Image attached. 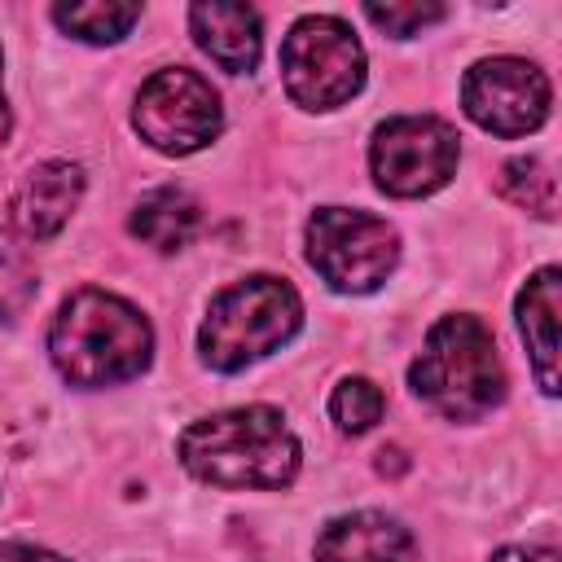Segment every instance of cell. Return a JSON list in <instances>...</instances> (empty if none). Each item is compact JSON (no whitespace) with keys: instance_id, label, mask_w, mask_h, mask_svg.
<instances>
[{"instance_id":"cell-2","label":"cell","mask_w":562,"mask_h":562,"mask_svg":"<svg viewBox=\"0 0 562 562\" xmlns=\"http://www.w3.org/2000/svg\"><path fill=\"white\" fill-rule=\"evenodd\" d=\"M48 356L70 386L101 391L132 382L149 369L154 329L140 316V307H132L127 299L83 285L57 307L48 325Z\"/></svg>"},{"instance_id":"cell-4","label":"cell","mask_w":562,"mask_h":562,"mask_svg":"<svg viewBox=\"0 0 562 562\" xmlns=\"http://www.w3.org/2000/svg\"><path fill=\"white\" fill-rule=\"evenodd\" d=\"M303 325V299L285 277L255 272L220 290L202 316L198 351L215 373H241L246 364L285 347Z\"/></svg>"},{"instance_id":"cell-15","label":"cell","mask_w":562,"mask_h":562,"mask_svg":"<svg viewBox=\"0 0 562 562\" xmlns=\"http://www.w3.org/2000/svg\"><path fill=\"white\" fill-rule=\"evenodd\" d=\"M53 22L83 40V44H119L136 22H140V4L127 0H75V4H53Z\"/></svg>"},{"instance_id":"cell-1","label":"cell","mask_w":562,"mask_h":562,"mask_svg":"<svg viewBox=\"0 0 562 562\" xmlns=\"http://www.w3.org/2000/svg\"><path fill=\"white\" fill-rule=\"evenodd\" d=\"M180 465L211 487L224 492H272L294 483L299 474V439L285 426V417L268 404H241L211 417H198L176 439Z\"/></svg>"},{"instance_id":"cell-9","label":"cell","mask_w":562,"mask_h":562,"mask_svg":"<svg viewBox=\"0 0 562 562\" xmlns=\"http://www.w3.org/2000/svg\"><path fill=\"white\" fill-rule=\"evenodd\" d=\"M549 79L536 61L522 57H483L461 79L465 114L492 136H527L549 119Z\"/></svg>"},{"instance_id":"cell-12","label":"cell","mask_w":562,"mask_h":562,"mask_svg":"<svg viewBox=\"0 0 562 562\" xmlns=\"http://www.w3.org/2000/svg\"><path fill=\"white\" fill-rule=\"evenodd\" d=\"M189 31L220 70L228 75L255 70L259 48H263V26L250 4H228V0L189 4Z\"/></svg>"},{"instance_id":"cell-8","label":"cell","mask_w":562,"mask_h":562,"mask_svg":"<svg viewBox=\"0 0 562 562\" xmlns=\"http://www.w3.org/2000/svg\"><path fill=\"white\" fill-rule=\"evenodd\" d=\"M461 136L452 123L435 114H400L386 119L369 140L373 184L391 198H426L443 189L457 171Z\"/></svg>"},{"instance_id":"cell-18","label":"cell","mask_w":562,"mask_h":562,"mask_svg":"<svg viewBox=\"0 0 562 562\" xmlns=\"http://www.w3.org/2000/svg\"><path fill=\"white\" fill-rule=\"evenodd\" d=\"M382 408H386V395L369 378H342L329 395V417L347 435H364L373 422H382Z\"/></svg>"},{"instance_id":"cell-17","label":"cell","mask_w":562,"mask_h":562,"mask_svg":"<svg viewBox=\"0 0 562 562\" xmlns=\"http://www.w3.org/2000/svg\"><path fill=\"white\" fill-rule=\"evenodd\" d=\"M35 259L13 233H0V321H18L35 299Z\"/></svg>"},{"instance_id":"cell-5","label":"cell","mask_w":562,"mask_h":562,"mask_svg":"<svg viewBox=\"0 0 562 562\" xmlns=\"http://www.w3.org/2000/svg\"><path fill=\"white\" fill-rule=\"evenodd\" d=\"M281 83L303 110H338L364 88V48L342 18L307 13L281 40Z\"/></svg>"},{"instance_id":"cell-20","label":"cell","mask_w":562,"mask_h":562,"mask_svg":"<svg viewBox=\"0 0 562 562\" xmlns=\"http://www.w3.org/2000/svg\"><path fill=\"white\" fill-rule=\"evenodd\" d=\"M0 562H66V558H61V553H53V549H40V544L4 540V544H0Z\"/></svg>"},{"instance_id":"cell-6","label":"cell","mask_w":562,"mask_h":562,"mask_svg":"<svg viewBox=\"0 0 562 562\" xmlns=\"http://www.w3.org/2000/svg\"><path fill=\"white\" fill-rule=\"evenodd\" d=\"M303 241H307V263L338 294H369L400 263V233L382 215L356 206L312 211Z\"/></svg>"},{"instance_id":"cell-7","label":"cell","mask_w":562,"mask_h":562,"mask_svg":"<svg viewBox=\"0 0 562 562\" xmlns=\"http://www.w3.org/2000/svg\"><path fill=\"white\" fill-rule=\"evenodd\" d=\"M132 127L158 154L184 158L220 136L224 105H220V92L211 88V79H202L189 66H167L140 83L136 105H132Z\"/></svg>"},{"instance_id":"cell-10","label":"cell","mask_w":562,"mask_h":562,"mask_svg":"<svg viewBox=\"0 0 562 562\" xmlns=\"http://www.w3.org/2000/svg\"><path fill=\"white\" fill-rule=\"evenodd\" d=\"M316 562H417V544L400 518L382 509H356L321 527Z\"/></svg>"},{"instance_id":"cell-22","label":"cell","mask_w":562,"mask_h":562,"mask_svg":"<svg viewBox=\"0 0 562 562\" xmlns=\"http://www.w3.org/2000/svg\"><path fill=\"white\" fill-rule=\"evenodd\" d=\"M0 70H4V57H0ZM13 132V114H9V101H4V83H0V145L9 140Z\"/></svg>"},{"instance_id":"cell-21","label":"cell","mask_w":562,"mask_h":562,"mask_svg":"<svg viewBox=\"0 0 562 562\" xmlns=\"http://www.w3.org/2000/svg\"><path fill=\"white\" fill-rule=\"evenodd\" d=\"M492 562H558V553L544 544H505L492 553Z\"/></svg>"},{"instance_id":"cell-11","label":"cell","mask_w":562,"mask_h":562,"mask_svg":"<svg viewBox=\"0 0 562 562\" xmlns=\"http://www.w3.org/2000/svg\"><path fill=\"white\" fill-rule=\"evenodd\" d=\"M79 198H83V171L75 162H66V158L35 162L13 189V224L31 241H48L66 228Z\"/></svg>"},{"instance_id":"cell-19","label":"cell","mask_w":562,"mask_h":562,"mask_svg":"<svg viewBox=\"0 0 562 562\" xmlns=\"http://www.w3.org/2000/svg\"><path fill=\"white\" fill-rule=\"evenodd\" d=\"M364 18H369L378 31L395 35V40H408V35H417L422 26L443 22L448 9H443V4H364Z\"/></svg>"},{"instance_id":"cell-14","label":"cell","mask_w":562,"mask_h":562,"mask_svg":"<svg viewBox=\"0 0 562 562\" xmlns=\"http://www.w3.org/2000/svg\"><path fill=\"white\" fill-rule=\"evenodd\" d=\"M132 237H140L145 246L171 255V250H184L198 228H202V206L184 193V189H154L136 202L132 211Z\"/></svg>"},{"instance_id":"cell-16","label":"cell","mask_w":562,"mask_h":562,"mask_svg":"<svg viewBox=\"0 0 562 562\" xmlns=\"http://www.w3.org/2000/svg\"><path fill=\"white\" fill-rule=\"evenodd\" d=\"M501 193L540 220H553L558 211V180L544 158H509L501 167Z\"/></svg>"},{"instance_id":"cell-13","label":"cell","mask_w":562,"mask_h":562,"mask_svg":"<svg viewBox=\"0 0 562 562\" xmlns=\"http://www.w3.org/2000/svg\"><path fill=\"white\" fill-rule=\"evenodd\" d=\"M518 334L527 342L531 356V373L540 382L544 395H558V312H562V272L549 263L540 272L527 277V285L518 290Z\"/></svg>"},{"instance_id":"cell-3","label":"cell","mask_w":562,"mask_h":562,"mask_svg":"<svg viewBox=\"0 0 562 562\" xmlns=\"http://www.w3.org/2000/svg\"><path fill=\"white\" fill-rule=\"evenodd\" d=\"M408 386L430 413L448 422L487 417L505 400V364L496 356L492 329L470 312L439 316L408 364Z\"/></svg>"}]
</instances>
